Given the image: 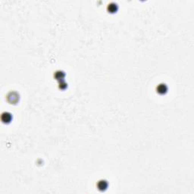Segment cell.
<instances>
[{
    "label": "cell",
    "mask_w": 194,
    "mask_h": 194,
    "mask_svg": "<svg viewBox=\"0 0 194 194\" xmlns=\"http://www.w3.org/2000/svg\"><path fill=\"white\" fill-rule=\"evenodd\" d=\"M7 99L11 104H15L19 100V95L17 92L11 91L7 96Z\"/></svg>",
    "instance_id": "obj_1"
},
{
    "label": "cell",
    "mask_w": 194,
    "mask_h": 194,
    "mask_svg": "<svg viewBox=\"0 0 194 194\" xmlns=\"http://www.w3.org/2000/svg\"><path fill=\"white\" fill-rule=\"evenodd\" d=\"M1 120L5 124L10 123L12 120V114L8 112H3L1 115Z\"/></svg>",
    "instance_id": "obj_2"
},
{
    "label": "cell",
    "mask_w": 194,
    "mask_h": 194,
    "mask_svg": "<svg viewBox=\"0 0 194 194\" xmlns=\"http://www.w3.org/2000/svg\"><path fill=\"white\" fill-rule=\"evenodd\" d=\"M168 86L165 84H159L156 87V91L157 93L160 95H164L168 92Z\"/></svg>",
    "instance_id": "obj_3"
},
{
    "label": "cell",
    "mask_w": 194,
    "mask_h": 194,
    "mask_svg": "<svg viewBox=\"0 0 194 194\" xmlns=\"http://www.w3.org/2000/svg\"><path fill=\"white\" fill-rule=\"evenodd\" d=\"M118 5L114 2H111L108 5V7H107V10H108L110 13H114L116 12L117 10H118Z\"/></svg>",
    "instance_id": "obj_6"
},
{
    "label": "cell",
    "mask_w": 194,
    "mask_h": 194,
    "mask_svg": "<svg viewBox=\"0 0 194 194\" xmlns=\"http://www.w3.org/2000/svg\"><path fill=\"white\" fill-rule=\"evenodd\" d=\"M65 77V73L63 71H57L55 72L54 74V78H56V80H58V81H61V80H64V78Z\"/></svg>",
    "instance_id": "obj_5"
},
{
    "label": "cell",
    "mask_w": 194,
    "mask_h": 194,
    "mask_svg": "<svg viewBox=\"0 0 194 194\" xmlns=\"http://www.w3.org/2000/svg\"><path fill=\"white\" fill-rule=\"evenodd\" d=\"M67 85L68 84H66L65 80H61V81H59V86H58L61 90H65L67 87Z\"/></svg>",
    "instance_id": "obj_7"
},
{
    "label": "cell",
    "mask_w": 194,
    "mask_h": 194,
    "mask_svg": "<svg viewBox=\"0 0 194 194\" xmlns=\"http://www.w3.org/2000/svg\"><path fill=\"white\" fill-rule=\"evenodd\" d=\"M108 183L106 180H100V181L97 183V188L99 189L100 191H105V190L108 188Z\"/></svg>",
    "instance_id": "obj_4"
}]
</instances>
